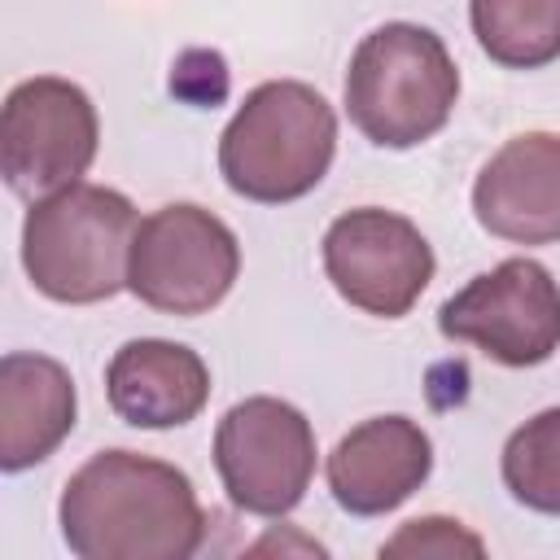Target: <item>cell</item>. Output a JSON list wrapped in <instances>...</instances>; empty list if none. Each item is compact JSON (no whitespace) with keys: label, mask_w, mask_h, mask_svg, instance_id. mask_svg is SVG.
I'll return each mask as SVG.
<instances>
[{"label":"cell","mask_w":560,"mask_h":560,"mask_svg":"<svg viewBox=\"0 0 560 560\" xmlns=\"http://www.w3.org/2000/svg\"><path fill=\"white\" fill-rule=\"evenodd\" d=\"M57 525L79 560H188L206 542L192 477L127 446L96 451L70 472Z\"/></svg>","instance_id":"obj_1"},{"label":"cell","mask_w":560,"mask_h":560,"mask_svg":"<svg viewBox=\"0 0 560 560\" xmlns=\"http://www.w3.org/2000/svg\"><path fill=\"white\" fill-rule=\"evenodd\" d=\"M337 158V114L302 79H267L245 92L219 136L223 184L258 206H284L319 188Z\"/></svg>","instance_id":"obj_2"},{"label":"cell","mask_w":560,"mask_h":560,"mask_svg":"<svg viewBox=\"0 0 560 560\" xmlns=\"http://www.w3.org/2000/svg\"><path fill=\"white\" fill-rule=\"evenodd\" d=\"M341 96L350 122L376 149H416L446 127L459 101V70L438 31L385 22L350 52Z\"/></svg>","instance_id":"obj_3"},{"label":"cell","mask_w":560,"mask_h":560,"mask_svg":"<svg viewBox=\"0 0 560 560\" xmlns=\"http://www.w3.org/2000/svg\"><path fill=\"white\" fill-rule=\"evenodd\" d=\"M136 206L105 184H66L31 201L22 219V267L48 302L92 306L127 289Z\"/></svg>","instance_id":"obj_4"},{"label":"cell","mask_w":560,"mask_h":560,"mask_svg":"<svg viewBox=\"0 0 560 560\" xmlns=\"http://www.w3.org/2000/svg\"><path fill=\"white\" fill-rule=\"evenodd\" d=\"M241 276L236 232L197 201L158 206L136 223L127 254V293L162 315L214 311Z\"/></svg>","instance_id":"obj_5"},{"label":"cell","mask_w":560,"mask_h":560,"mask_svg":"<svg viewBox=\"0 0 560 560\" xmlns=\"http://www.w3.org/2000/svg\"><path fill=\"white\" fill-rule=\"evenodd\" d=\"M96 144L101 118L79 83L35 74L9 88L0 109V175L22 201L79 184L96 162Z\"/></svg>","instance_id":"obj_6"},{"label":"cell","mask_w":560,"mask_h":560,"mask_svg":"<svg viewBox=\"0 0 560 560\" xmlns=\"http://www.w3.org/2000/svg\"><path fill=\"white\" fill-rule=\"evenodd\" d=\"M315 455L311 420L271 394L232 402L214 424V472L249 516H289L311 490Z\"/></svg>","instance_id":"obj_7"},{"label":"cell","mask_w":560,"mask_h":560,"mask_svg":"<svg viewBox=\"0 0 560 560\" xmlns=\"http://www.w3.org/2000/svg\"><path fill=\"white\" fill-rule=\"evenodd\" d=\"M438 332L490 363L538 368L560 350V284L534 258H503L438 306Z\"/></svg>","instance_id":"obj_8"},{"label":"cell","mask_w":560,"mask_h":560,"mask_svg":"<svg viewBox=\"0 0 560 560\" xmlns=\"http://www.w3.org/2000/svg\"><path fill=\"white\" fill-rule=\"evenodd\" d=\"M319 258L337 298L376 319H402L438 271L424 232L407 214L381 206L337 214L324 232Z\"/></svg>","instance_id":"obj_9"},{"label":"cell","mask_w":560,"mask_h":560,"mask_svg":"<svg viewBox=\"0 0 560 560\" xmlns=\"http://www.w3.org/2000/svg\"><path fill=\"white\" fill-rule=\"evenodd\" d=\"M332 503L350 516H385L402 508L433 472V442L411 416L359 420L328 451Z\"/></svg>","instance_id":"obj_10"},{"label":"cell","mask_w":560,"mask_h":560,"mask_svg":"<svg viewBox=\"0 0 560 560\" xmlns=\"http://www.w3.org/2000/svg\"><path fill=\"white\" fill-rule=\"evenodd\" d=\"M472 214L512 245L560 241V131L503 140L472 179Z\"/></svg>","instance_id":"obj_11"},{"label":"cell","mask_w":560,"mask_h":560,"mask_svg":"<svg viewBox=\"0 0 560 560\" xmlns=\"http://www.w3.org/2000/svg\"><path fill=\"white\" fill-rule=\"evenodd\" d=\"M105 398L131 429H179L210 402V368L184 341L136 337L114 350L105 368Z\"/></svg>","instance_id":"obj_12"},{"label":"cell","mask_w":560,"mask_h":560,"mask_svg":"<svg viewBox=\"0 0 560 560\" xmlns=\"http://www.w3.org/2000/svg\"><path fill=\"white\" fill-rule=\"evenodd\" d=\"M79 394L66 363L9 350L0 359V468L22 472L44 464L74 429Z\"/></svg>","instance_id":"obj_13"},{"label":"cell","mask_w":560,"mask_h":560,"mask_svg":"<svg viewBox=\"0 0 560 560\" xmlns=\"http://www.w3.org/2000/svg\"><path fill=\"white\" fill-rule=\"evenodd\" d=\"M468 22L503 70H542L560 57V0H468Z\"/></svg>","instance_id":"obj_14"},{"label":"cell","mask_w":560,"mask_h":560,"mask_svg":"<svg viewBox=\"0 0 560 560\" xmlns=\"http://www.w3.org/2000/svg\"><path fill=\"white\" fill-rule=\"evenodd\" d=\"M499 472L521 508L560 516V407H547L508 433Z\"/></svg>","instance_id":"obj_15"},{"label":"cell","mask_w":560,"mask_h":560,"mask_svg":"<svg viewBox=\"0 0 560 560\" xmlns=\"http://www.w3.org/2000/svg\"><path fill=\"white\" fill-rule=\"evenodd\" d=\"M459 551L481 556L486 542L451 516H416L389 542H381V556H459Z\"/></svg>","instance_id":"obj_16"}]
</instances>
